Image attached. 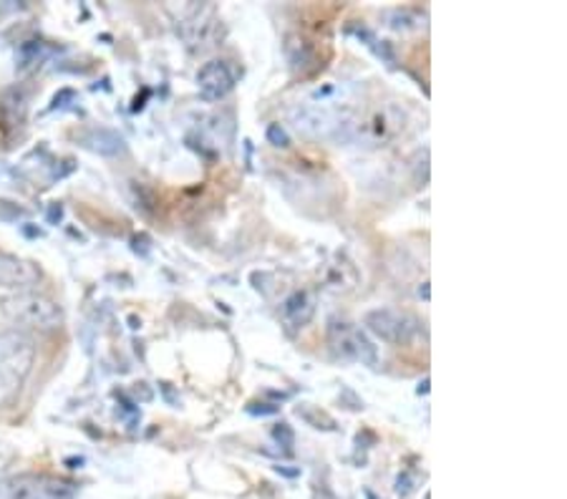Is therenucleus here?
Segmentation results:
<instances>
[{"label":"nucleus","mask_w":567,"mask_h":499,"mask_svg":"<svg viewBox=\"0 0 567 499\" xmlns=\"http://www.w3.org/2000/svg\"><path fill=\"white\" fill-rule=\"evenodd\" d=\"M272 437H276L280 447H286V449H292V444H296V434H292L288 424H278L276 429H272Z\"/></svg>","instance_id":"nucleus-16"},{"label":"nucleus","mask_w":567,"mask_h":499,"mask_svg":"<svg viewBox=\"0 0 567 499\" xmlns=\"http://www.w3.org/2000/svg\"><path fill=\"white\" fill-rule=\"evenodd\" d=\"M41 283V268L35 262L18 258L13 252L0 250V288L16 290H33Z\"/></svg>","instance_id":"nucleus-9"},{"label":"nucleus","mask_w":567,"mask_h":499,"mask_svg":"<svg viewBox=\"0 0 567 499\" xmlns=\"http://www.w3.org/2000/svg\"><path fill=\"white\" fill-rule=\"evenodd\" d=\"M35 361V343L23 331H0V406H11L21 394Z\"/></svg>","instance_id":"nucleus-1"},{"label":"nucleus","mask_w":567,"mask_h":499,"mask_svg":"<svg viewBox=\"0 0 567 499\" xmlns=\"http://www.w3.org/2000/svg\"><path fill=\"white\" fill-rule=\"evenodd\" d=\"M419 293L424 295V301H429V283H424V288H419Z\"/></svg>","instance_id":"nucleus-17"},{"label":"nucleus","mask_w":567,"mask_h":499,"mask_svg":"<svg viewBox=\"0 0 567 499\" xmlns=\"http://www.w3.org/2000/svg\"><path fill=\"white\" fill-rule=\"evenodd\" d=\"M235 71L227 61H207L197 74V89L205 102H219L235 89Z\"/></svg>","instance_id":"nucleus-10"},{"label":"nucleus","mask_w":567,"mask_h":499,"mask_svg":"<svg viewBox=\"0 0 567 499\" xmlns=\"http://www.w3.org/2000/svg\"><path fill=\"white\" fill-rule=\"evenodd\" d=\"M268 142L272 144V147H290V136H288V132L282 129L280 124H272L270 129H268Z\"/></svg>","instance_id":"nucleus-15"},{"label":"nucleus","mask_w":567,"mask_h":499,"mask_svg":"<svg viewBox=\"0 0 567 499\" xmlns=\"http://www.w3.org/2000/svg\"><path fill=\"white\" fill-rule=\"evenodd\" d=\"M363 325L377 339L393 343V346H406V343L414 341L419 331L416 318L404 311H396V308H373V311L363 315Z\"/></svg>","instance_id":"nucleus-5"},{"label":"nucleus","mask_w":567,"mask_h":499,"mask_svg":"<svg viewBox=\"0 0 567 499\" xmlns=\"http://www.w3.org/2000/svg\"><path fill=\"white\" fill-rule=\"evenodd\" d=\"M349 270H351L349 262H338V266L331 268V276H328V285L336 288V290H349L351 285L343 280V272H349Z\"/></svg>","instance_id":"nucleus-14"},{"label":"nucleus","mask_w":567,"mask_h":499,"mask_svg":"<svg viewBox=\"0 0 567 499\" xmlns=\"http://www.w3.org/2000/svg\"><path fill=\"white\" fill-rule=\"evenodd\" d=\"M355 116L331 102H308L292 112V124L296 129L313 139H328V136H341L351 139Z\"/></svg>","instance_id":"nucleus-3"},{"label":"nucleus","mask_w":567,"mask_h":499,"mask_svg":"<svg viewBox=\"0 0 567 499\" xmlns=\"http://www.w3.org/2000/svg\"><path fill=\"white\" fill-rule=\"evenodd\" d=\"M13 461H16V454H13V449L8 447V444L0 441V489H3V485H6L8 469L13 467Z\"/></svg>","instance_id":"nucleus-13"},{"label":"nucleus","mask_w":567,"mask_h":499,"mask_svg":"<svg viewBox=\"0 0 567 499\" xmlns=\"http://www.w3.org/2000/svg\"><path fill=\"white\" fill-rule=\"evenodd\" d=\"M328 341H331V349L338 358L369 368L379 363V351L373 346V341L363 333V329L349 321H338V318L331 321V325H328Z\"/></svg>","instance_id":"nucleus-4"},{"label":"nucleus","mask_w":567,"mask_h":499,"mask_svg":"<svg viewBox=\"0 0 567 499\" xmlns=\"http://www.w3.org/2000/svg\"><path fill=\"white\" fill-rule=\"evenodd\" d=\"M404 108L399 104H383L377 108L365 122H355L351 139H359L369 147H379V144L391 142L401 129H404Z\"/></svg>","instance_id":"nucleus-7"},{"label":"nucleus","mask_w":567,"mask_h":499,"mask_svg":"<svg viewBox=\"0 0 567 499\" xmlns=\"http://www.w3.org/2000/svg\"><path fill=\"white\" fill-rule=\"evenodd\" d=\"M86 147L99 152V154H104V157H112V154L124 152V139L109 129H99L89 136Z\"/></svg>","instance_id":"nucleus-12"},{"label":"nucleus","mask_w":567,"mask_h":499,"mask_svg":"<svg viewBox=\"0 0 567 499\" xmlns=\"http://www.w3.org/2000/svg\"><path fill=\"white\" fill-rule=\"evenodd\" d=\"M316 315V298L308 293V290H296V293L286 298V303L280 308L282 323L288 325L290 331H300L313 321Z\"/></svg>","instance_id":"nucleus-11"},{"label":"nucleus","mask_w":567,"mask_h":499,"mask_svg":"<svg viewBox=\"0 0 567 499\" xmlns=\"http://www.w3.org/2000/svg\"><path fill=\"white\" fill-rule=\"evenodd\" d=\"M215 29H217V18L209 6H187L185 11L179 13V33L192 49L213 45Z\"/></svg>","instance_id":"nucleus-8"},{"label":"nucleus","mask_w":567,"mask_h":499,"mask_svg":"<svg viewBox=\"0 0 567 499\" xmlns=\"http://www.w3.org/2000/svg\"><path fill=\"white\" fill-rule=\"evenodd\" d=\"M0 311L16 325V331L53 333L63 325V308L53 298L35 293V290L8 295L0 303Z\"/></svg>","instance_id":"nucleus-2"},{"label":"nucleus","mask_w":567,"mask_h":499,"mask_svg":"<svg viewBox=\"0 0 567 499\" xmlns=\"http://www.w3.org/2000/svg\"><path fill=\"white\" fill-rule=\"evenodd\" d=\"M6 499H73L76 487L51 475H18L6 479Z\"/></svg>","instance_id":"nucleus-6"}]
</instances>
